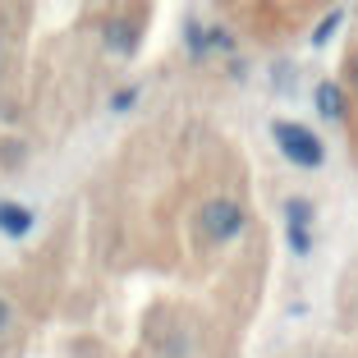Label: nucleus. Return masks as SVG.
<instances>
[{
    "label": "nucleus",
    "mask_w": 358,
    "mask_h": 358,
    "mask_svg": "<svg viewBox=\"0 0 358 358\" xmlns=\"http://www.w3.org/2000/svg\"><path fill=\"white\" fill-rule=\"evenodd\" d=\"M37 230V211L28 207V202H14V198H0V234L5 239H28V234Z\"/></svg>",
    "instance_id": "4"
},
{
    "label": "nucleus",
    "mask_w": 358,
    "mask_h": 358,
    "mask_svg": "<svg viewBox=\"0 0 358 358\" xmlns=\"http://www.w3.org/2000/svg\"><path fill=\"white\" fill-rule=\"evenodd\" d=\"M138 37H143V28H138V19H129V14H110V19L101 23V51L115 55V60H129V55L138 51Z\"/></svg>",
    "instance_id": "3"
},
{
    "label": "nucleus",
    "mask_w": 358,
    "mask_h": 358,
    "mask_svg": "<svg viewBox=\"0 0 358 358\" xmlns=\"http://www.w3.org/2000/svg\"><path fill=\"white\" fill-rule=\"evenodd\" d=\"M23 161H28V143L23 138H0V170H23Z\"/></svg>",
    "instance_id": "7"
},
{
    "label": "nucleus",
    "mask_w": 358,
    "mask_h": 358,
    "mask_svg": "<svg viewBox=\"0 0 358 358\" xmlns=\"http://www.w3.org/2000/svg\"><path fill=\"white\" fill-rule=\"evenodd\" d=\"M138 96H143V87H138V83H124V87H115V92H110V101H106V106H110V115H124V110H134V106H138Z\"/></svg>",
    "instance_id": "9"
},
{
    "label": "nucleus",
    "mask_w": 358,
    "mask_h": 358,
    "mask_svg": "<svg viewBox=\"0 0 358 358\" xmlns=\"http://www.w3.org/2000/svg\"><path fill=\"white\" fill-rule=\"evenodd\" d=\"M14 331V299L10 294H0V340Z\"/></svg>",
    "instance_id": "11"
},
{
    "label": "nucleus",
    "mask_w": 358,
    "mask_h": 358,
    "mask_svg": "<svg viewBox=\"0 0 358 358\" xmlns=\"http://www.w3.org/2000/svg\"><path fill=\"white\" fill-rule=\"evenodd\" d=\"M271 138H275V148L285 152V161H294L299 170H322L327 166V143H322L313 129L294 124V120H275Z\"/></svg>",
    "instance_id": "2"
},
{
    "label": "nucleus",
    "mask_w": 358,
    "mask_h": 358,
    "mask_svg": "<svg viewBox=\"0 0 358 358\" xmlns=\"http://www.w3.org/2000/svg\"><path fill=\"white\" fill-rule=\"evenodd\" d=\"M0 69H5V42H0Z\"/></svg>",
    "instance_id": "14"
},
{
    "label": "nucleus",
    "mask_w": 358,
    "mask_h": 358,
    "mask_svg": "<svg viewBox=\"0 0 358 358\" xmlns=\"http://www.w3.org/2000/svg\"><path fill=\"white\" fill-rule=\"evenodd\" d=\"M345 92L349 87H340V83H317L313 87V101H317V115L322 120H331V124H340V120H345V110H349V101H345Z\"/></svg>",
    "instance_id": "5"
},
{
    "label": "nucleus",
    "mask_w": 358,
    "mask_h": 358,
    "mask_svg": "<svg viewBox=\"0 0 358 358\" xmlns=\"http://www.w3.org/2000/svg\"><path fill=\"white\" fill-rule=\"evenodd\" d=\"M313 216H317V211H313V202H308V198H299V193H294L289 202H285V225H303V230H313Z\"/></svg>",
    "instance_id": "8"
},
{
    "label": "nucleus",
    "mask_w": 358,
    "mask_h": 358,
    "mask_svg": "<svg viewBox=\"0 0 358 358\" xmlns=\"http://www.w3.org/2000/svg\"><path fill=\"white\" fill-rule=\"evenodd\" d=\"M271 78H275V92H294V64H280V69H271Z\"/></svg>",
    "instance_id": "12"
},
{
    "label": "nucleus",
    "mask_w": 358,
    "mask_h": 358,
    "mask_svg": "<svg viewBox=\"0 0 358 358\" xmlns=\"http://www.w3.org/2000/svg\"><path fill=\"white\" fill-rule=\"evenodd\" d=\"M345 83L358 92V51H349V60H345Z\"/></svg>",
    "instance_id": "13"
},
{
    "label": "nucleus",
    "mask_w": 358,
    "mask_h": 358,
    "mask_svg": "<svg viewBox=\"0 0 358 358\" xmlns=\"http://www.w3.org/2000/svg\"><path fill=\"white\" fill-rule=\"evenodd\" d=\"M184 51H189V60H207V55H211L207 28H202L198 19H189V23H184Z\"/></svg>",
    "instance_id": "6"
},
{
    "label": "nucleus",
    "mask_w": 358,
    "mask_h": 358,
    "mask_svg": "<svg viewBox=\"0 0 358 358\" xmlns=\"http://www.w3.org/2000/svg\"><path fill=\"white\" fill-rule=\"evenodd\" d=\"M243 230H248V211H243V202H234V198H207L198 207V234L211 243V248L234 243Z\"/></svg>",
    "instance_id": "1"
},
{
    "label": "nucleus",
    "mask_w": 358,
    "mask_h": 358,
    "mask_svg": "<svg viewBox=\"0 0 358 358\" xmlns=\"http://www.w3.org/2000/svg\"><path fill=\"white\" fill-rule=\"evenodd\" d=\"M340 23H345V10H331L327 19H322V23L313 28V46H327L331 37H336V28H340Z\"/></svg>",
    "instance_id": "10"
}]
</instances>
